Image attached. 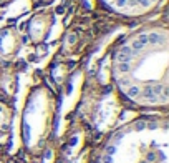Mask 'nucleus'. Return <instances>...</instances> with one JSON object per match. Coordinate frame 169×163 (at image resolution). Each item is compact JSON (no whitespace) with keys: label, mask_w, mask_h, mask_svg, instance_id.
<instances>
[{"label":"nucleus","mask_w":169,"mask_h":163,"mask_svg":"<svg viewBox=\"0 0 169 163\" xmlns=\"http://www.w3.org/2000/svg\"><path fill=\"white\" fill-rule=\"evenodd\" d=\"M55 100L50 90L38 87L28 95L22 115V138L28 150H38L50 135Z\"/></svg>","instance_id":"7ed1b4c3"},{"label":"nucleus","mask_w":169,"mask_h":163,"mask_svg":"<svg viewBox=\"0 0 169 163\" xmlns=\"http://www.w3.org/2000/svg\"><path fill=\"white\" fill-rule=\"evenodd\" d=\"M53 25V15L50 12H37L27 25V35L33 44H42L48 37Z\"/></svg>","instance_id":"423d86ee"},{"label":"nucleus","mask_w":169,"mask_h":163,"mask_svg":"<svg viewBox=\"0 0 169 163\" xmlns=\"http://www.w3.org/2000/svg\"><path fill=\"white\" fill-rule=\"evenodd\" d=\"M10 122H12V112H10V108H8L3 102H0V137H2L3 133L8 130Z\"/></svg>","instance_id":"0eeeda50"},{"label":"nucleus","mask_w":169,"mask_h":163,"mask_svg":"<svg viewBox=\"0 0 169 163\" xmlns=\"http://www.w3.org/2000/svg\"><path fill=\"white\" fill-rule=\"evenodd\" d=\"M7 2V0H0V3H5Z\"/></svg>","instance_id":"1a4fd4ad"},{"label":"nucleus","mask_w":169,"mask_h":163,"mask_svg":"<svg viewBox=\"0 0 169 163\" xmlns=\"http://www.w3.org/2000/svg\"><path fill=\"white\" fill-rule=\"evenodd\" d=\"M166 118H138L106 140L98 163H167Z\"/></svg>","instance_id":"f03ea898"},{"label":"nucleus","mask_w":169,"mask_h":163,"mask_svg":"<svg viewBox=\"0 0 169 163\" xmlns=\"http://www.w3.org/2000/svg\"><path fill=\"white\" fill-rule=\"evenodd\" d=\"M23 45V37L17 27H3L0 28V58L12 60Z\"/></svg>","instance_id":"39448f33"},{"label":"nucleus","mask_w":169,"mask_h":163,"mask_svg":"<svg viewBox=\"0 0 169 163\" xmlns=\"http://www.w3.org/2000/svg\"><path fill=\"white\" fill-rule=\"evenodd\" d=\"M111 12L123 17H141L154 10L161 0H101Z\"/></svg>","instance_id":"20e7f679"},{"label":"nucleus","mask_w":169,"mask_h":163,"mask_svg":"<svg viewBox=\"0 0 169 163\" xmlns=\"http://www.w3.org/2000/svg\"><path fill=\"white\" fill-rule=\"evenodd\" d=\"M35 3H47V2H50V0H33Z\"/></svg>","instance_id":"6e6552de"},{"label":"nucleus","mask_w":169,"mask_h":163,"mask_svg":"<svg viewBox=\"0 0 169 163\" xmlns=\"http://www.w3.org/2000/svg\"><path fill=\"white\" fill-rule=\"evenodd\" d=\"M111 77L128 102L143 108H166L169 102V32L148 25L116 47Z\"/></svg>","instance_id":"f257e3e1"}]
</instances>
